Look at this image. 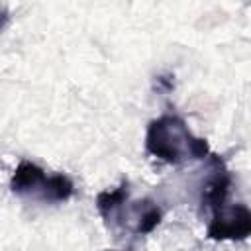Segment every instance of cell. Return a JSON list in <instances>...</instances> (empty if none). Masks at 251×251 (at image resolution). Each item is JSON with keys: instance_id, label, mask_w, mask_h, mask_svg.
I'll return each mask as SVG.
<instances>
[{"instance_id": "cell-1", "label": "cell", "mask_w": 251, "mask_h": 251, "mask_svg": "<svg viewBox=\"0 0 251 251\" xmlns=\"http://www.w3.org/2000/svg\"><path fill=\"white\" fill-rule=\"evenodd\" d=\"M145 151L169 165H180L212 155L206 139L196 137L186 122L175 114H163L147 126Z\"/></svg>"}, {"instance_id": "cell-2", "label": "cell", "mask_w": 251, "mask_h": 251, "mask_svg": "<svg viewBox=\"0 0 251 251\" xmlns=\"http://www.w3.org/2000/svg\"><path fill=\"white\" fill-rule=\"evenodd\" d=\"M96 210L110 227H126L133 233H151L163 218V210L149 198L131 200L127 180L112 190H102L96 196Z\"/></svg>"}, {"instance_id": "cell-3", "label": "cell", "mask_w": 251, "mask_h": 251, "mask_svg": "<svg viewBox=\"0 0 251 251\" xmlns=\"http://www.w3.org/2000/svg\"><path fill=\"white\" fill-rule=\"evenodd\" d=\"M10 188L20 198L43 202V204L67 202L75 194V184L67 175L63 173L47 175V171H43L39 165L27 159L18 163L10 178Z\"/></svg>"}, {"instance_id": "cell-4", "label": "cell", "mask_w": 251, "mask_h": 251, "mask_svg": "<svg viewBox=\"0 0 251 251\" xmlns=\"http://www.w3.org/2000/svg\"><path fill=\"white\" fill-rule=\"evenodd\" d=\"M206 235L214 241H243L251 237V208L241 202H226L210 210Z\"/></svg>"}, {"instance_id": "cell-5", "label": "cell", "mask_w": 251, "mask_h": 251, "mask_svg": "<svg viewBox=\"0 0 251 251\" xmlns=\"http://www.w3.org/2000/svg\"><path fill=\"white\" fill-rule=\"evenodd\" d=\"M108 251H110V249H108Z\"/></svg>"}]
</instances>
